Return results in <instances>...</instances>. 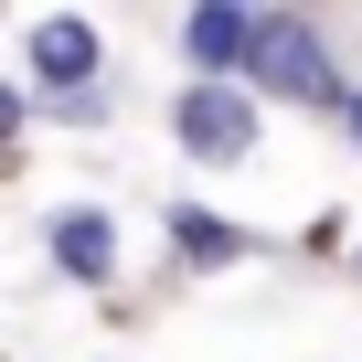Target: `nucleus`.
<instances>
[{"instance_id": "0eeeda50", "label": "nucleus", "mask_w": 362, "mask_h": 362, "mask_svg": "<svg viewBox=\"0 0 362 362\" xmlns=\"http://www.w3.org/2000/svg\"><path fill=\"white\" fill-rule=\"evenodd\" d=\"M341 128H351V139H362V96H341Z\"/></svg>"}, {"instance_id": "7ed1b4c3", "label": "nucleus", "mask_w": 362, "mask_h": 362, "mask_svg": "<svg viewBox=\"0 0 362 362\" xmlns=\"http://www.w3.org/2000/svg\"><path fill=\"white\" fill-rule=\"evenodd\" d=\"M22 54H33V75L54 86V107H64V96H96V64H107V43H96V22H75V11H43Z\"/></svg>"}, {"instance_id": "20e7f679", "label": "nucleus", "mask_w": 362, "mask_h": 362, "mask_svg": "<svg viewBox=\"0 0 362 362\" xmlns=\"http://www.w3.org/2000/svg\"><path fill=\"white\" fill-rule=\"evenodd\" d=\"M181 54L203 64V86L245 75V64H256V11H235V0H203V11H181Z\"/></svg>"}, {"instance_id": "f03ea898", "label": "nucleus", "mask_w": 362, "mask_h": 362, "mask_svg": "<svg viewBox=\"0 0 362 362\" xmlns=\"http://www.w3.org/2000/svg\"><path fill=\"white\" fill-rule=\"evenodd\" d=\"M170 128H181L192 160H235V149H256V96L245 86H192L170 107Z\"/></svg>"}, {"instance_id": "423d86ee", "label": "nucleus", "mask_w": 362, "mask_h": 362, "mask_svg": "<svg viewBox=\"0 0 362 362\" xmlns=\"http://www.w3.org/2000/svg\"><path fill=\"white\" fill-rule=\"evenodd\" d=\"M170 245H181V267H235V256H245V235H235L224 214H192V203L170 214Z\"/></svg>"}, {"instance_id": "f257e3e1", "label": "nucleus", "mask_w": 362, "mask_h": 362, "mask_svg": "<svg viewBox=\"0 0 362 362\" xmlns=\"http://www.w3.org/2000/svg\"><path fill=\"white\" fill-rule=\"evenodd\" d=\"M267 96H298V107H341V86H330V54H320V33L298 22V11H256V64H245Z\"/></svg>"}, {"instance_id": "39448f33", "label": "nucleus", "mask_w": 362, "mask_h": 362, "mask_svg": "<svg viewBox=\"0 0 362 362\" xmlns=\"http://www.w3.org/2000/svg\"><path fill=\"white\" fill-rule=\"evenodd\" d=\"M54 267L96 288V277L117 267V224H107V214H54Z\"/></svg>"}]
</instances>
